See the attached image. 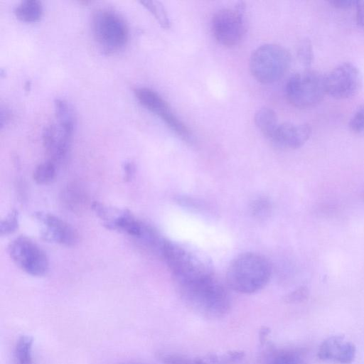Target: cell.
<instances>
[{"label":"cell","mask_w":364,"mask_h":364,"mask_svg":"<svg viewBox=\"0 0 364 364\" xmlns=\"http://www.w3.org/2000/svg\"><path fill=\"white\" fill-rule=\"evenodd\" d=\"M326 95L337 100L352 97L363 85V75L350 62L340 63L324 75Z\"/></svg>","instance_id":"9c48e42d"},{"label":"cell","mask_w":364,"mask_h":364,"mask_svg":"<svg viewBox=\"0 0 364 364\" xmlns=\"http://www.w3.org/2000/svg\"><path fill=\"white\" fill-rule=\"evenodd\" d=\"M75 128L57 122L46 126L43 131V145L50 160L56 165L66 158Z\"/></svg>","instance_id":"8fae6325"},{"label":"cell","mask_w":364,"mask_h":364,"mask_svg":"<svg viewBox=\"0 0 364 364\" xmlns=\"http://www.w3.org/2000/svg\"><path fill=\"white\" fill-rule=\"evenodd\" d=\"M90 25L95 43L105 54L117 52L128 41L127 24L124 18L112 9H96L92 14Z\"/></svg>","instance_id":"277c9868"},{"label":"cell","mask_w":364,"mask_h":364,"mask_svg":"<svg viewBox=\"0 0 364 364\" xmlns=\"http://www.w3.org/2000/svg\"><path fill=\"white\" fill-rule=\"evenodd\" d=\"M91 208L102 221L103 225L109 230L126 233L139 239L144 232L146 225L127 209L111 208L97 201L92 203Z\"/></svg>","instance_id":"30bf717a"},{"label":"cell","mask_w":364,"mask_h":364,"mask_svg":"<svg viewBox=\"0 0 364 364\" xmlns=\"http://www.w3.org/2000/svg\"><path fill=\"white\" fill-rule=\"evenodd\" d=\"M140 3L154 16L164 28H169L171 21L164 5L158 1H142Z\"/></svg>","instance_id":"603a6c76"},{"label":"cell","mask_w":364,"mask_h":364,"mask_svg":"<svg viewBox=\"0 0 364 364\" xmlns=\"http://www.w3.org/2000/svg\"><path fill=\"white\" fill-rule=\"evenodd\" d=\"M272 268L269 261L255 252H245L235 257L226 272L227 285L245 294L255 293L269 282Z\"/></svg>","instance_id":"3957f363"},{"label":"cell","mask_w":364,"mask_h":364,"mask_svg":"<svg viewBox=\"0 0 364 364\" xmlns=\"http://www.w3.org/2000/svg\"><path fill=\"white\" fill-rule=\"evenodd\" d=\"M291 54L283 46L264 44L257 48L250 59V70L259 82L269 84L282 78L291 65Z\"/></svg>","instance_id":"5b68a950"},{"label":"cell","mask_w":364,"mask_h":364,"mask_svg":"<svg viewBox=\"0 0 364 364\" xmlns=\"http://www.w3.org/2000/svg\"><path fill=\"white\" fill-rule=\"evenodd\" d=\"M245 356L242 350H232L223 353H209L206 355L208 364H230L238 362Z\"/></svg>","instance_id":"cb8c5ba5"},{"label":"cell","mask_w":364,"mask_h":364,"mask_svg":"<svg viewBox=\"0 0 364 364\" xmlns=\"http://www.w3.org/2000/svg\"><path fill=\"white\" fill-rule=\"evenodd\" d=\"M245 4L238 2L234 9H222L212 19V31L220 44L232 47L237 45L245 33Z\"/></svg>","instance_id":"52a82bcc"},{"label":"cell","mask_w":364,"mask_h":364,"mask_svg":"<svg viewBox=\"0 0 364 364\" xmlns=\"http://www.w3.org/2000/svg\"><path fill=\"white\" fill-rule=\"evenodd\" d=\"M254 119L262 134L271 139L279 126L275 112L269 107H264L255 112Z\"/></svg>","instance_id":"e0dca14e"},{"label":"cell","mask_w":364,"mask_h":364,"mask_svg":"<svg viewBox=\"0 0 364 364\" xmlns=\"http://www.w3.org/2000/svg\"><path fill=\"white\" fill-rule=\"evenodd\" d=\"M285 94L288 102L296 108L314 107L326 95L324 75L311 70L297 72L287 82Z\"/></svg>","instance_id":"8992f818"},{"label":"cell","mask_w":364,"mask_h":364,"mask_svg":"<svg viewBox=\"0 0 364 364\" xmlns=\"http://www.w3.org/2000/svg\"><path fill=\"white\" fill-rule=\"evenodd\" d=\"M18 227V214L16 210H13L1 221L0 234L1 236L12 234Z\"/></svg>","instance_id":"484cf974"},{"label":"cell","mask_w":364,"mask_h":364,"mask_svg":"<svg viewBox=\"0 0 364 364\" xmlns=\"http://www.w3.org/2000/svg\"><path fill=\"white\" fill-rule=\"evenodd\" d=\"M33 343V338L29 336L24 335L18 338L14 350L15 364H34L32 355Z\"/></svg>","instance_id":"ffe728a7"},{"label":"cell","mask_w":364,"mask_h":364,"mask_svg":"<svg viewBox=\"0 0 364 364\" xmlns=\"http://www.w3.org/2000/svg\"><path fill=\"white\" fill-rule=\"evenodd\" d=\"M56 164L50 160L38 164L33 173L34 181L39 185H47L52 183L56 176Z\"/></svg>","instance_id":"44dd1931"},{"label":"cell","mask_w":364,"mask_h":364,"mask_svg":"<svg viewBox=\"0 0 364 364\" xmlns=\"http://www.w3.org/2000/svg\"><path fill=\"white\" fill-rule=\"evenodd\" d=\"M355 9L356 23L364 30V1H358Z\"/></svg>","instance_id":"4dcf8cb0"},{"label":"cell","mask_w":364,"mask_h":364,"mask_svg":"<svg viewBox=\"0 0 364 364\" xmlns=\"http://www.w3.org/2000/svg\"><path fill=\"white\" fill-rule=\"evenodd\" d=\"M262 364H306L303 356L294 350L269 348Z\"/></svg>","instance_id":"ac0fdd59"},{"label":"cell","mask_w":364,"mask_h":364,"mask_svg":"<svg viewBox=\"0 0 364 364\" xmlns=\"http://www.w3.org/2000/svg\"><path fill=\"white\" fill-rule=\"evenodd\" d=\"M298 55L299 59L304 64L308 65L311 63V49L309 44L306 41L302 42L299 46Z\"/></svg>","instance_id":"f1b7e54d"},{"label":"cell","mask_w":364,"mask_h":364,"mask_svg":"<svg viewBox=\"0 0 364 364\" xmlns=\"http://www.w3.org/2000/svg\"><path fill=\"white\" fill-rule=\"evenodd\" d=\"M134 93L142 106L159 117L167 126L177 117L168 103L156 91L149 87H139L134 88Z\"/></svg>","instance_id":"9a60e30c"},{"label":"cell","mask_w":364,"mask_h":364,"mask_svg":"<svg viewBox=\"0 0 364 364\" xmlns=\"http://www.w3.org/2000/svg\"><path fill=\"white\" fill-rule=\"evenodd\" d=\"M355 347L343 336H332L324 340L318 350V358L323 361L350 364L355 357Z\"/></svg>","instance_id":"4fadbf2b"},{"label":"cell","mask_w":364,"mask_h":364,"mask_svg":"<svg viewBox=\"0 0 364 364\" xmlns=\"http://www.w3.org/2000/svg\"><path fill=\"white\" fill-rule=\"evenodd\" d=\"M8 251L13 262L28 274L41 277L48 270L46 254L28 237L22 235L14 239L9 245Z\"/></svg>","instance_id":"ba28073f"},{"label":"cell","mask_w":364,"mask_h":364,"mask_svg":"<svg viewBox=\"0 0 364 364\" xmlns=\"http://www.w3.org/2000/svg\"><path fill=\"white\" fill-rule=\"evenodd\" d=\"M124 179L126 181H130L135 172V166L132 162L127 161L124 163Z\"/></svg>","instance_id":"1f68e13d"},{"label":"cell","mask_w":364,"mask_h":364,"mask_svg":"<svg viewBox=\"0 0 364 364\" xmlns=\"http://www.w3.org/2000/svg\"><path fill=\"white\" fill-rule=\"evenodd\" d=\"M177 288L185 303L206 318H220L230 311L231 301L229 293L214 274L178 285Z\"/></svg>","instance_id":"6da1fadb"},{"label":"cell","mask_w":364,"mask_h":364,"mask_svg":"<svg viewBox=\"0 0 364 364\" xmlns=\"http://www.w3.org/2000/svg\"><path fill=\"white\" fill-rule=\"evenodd\" d=\"M358 1L355 0H332L328 3L339 9H348L353 7H356Z\"/></svg>","instance_id":"f546056e"},{"label":"cell","mask_w":364,"mask_h":364,"mask_svg":"<svg viewBox=\"0 0 364 364\" xmlns=\"http://www.w3.org/2000/svg\"><path fill=\"white\" fill-rule=\"evenodd\" d=\"M63 198L67 207L75 213L81 212L87 206V196L82 188L75 183L68 186Z\"/></svg>","instance_id":"d6986e66"},{"label":"cell","mask_w":364,"mask_h":364,"mask_svg":"<svg viewBox=\"0 0 364 364\" xmlns=\"http://www.w3.org/2000/svg\"><path fill=\"white\" fill-rule=\"evenodd\" d=\"M349 128L354 134L364 136V105L359 107L351 117Z\"/></svg>","instance_id":"4316f807"},{"label":"cell","mask_w":364,"mask_h":364,"mask_svg":"<svg viewBox=\"0 0 364 364\" xmlns=\"http://www.w3.org/2000/svg\"><path fill=\"white\" fill-rule=\"evenodd\" d=\"M157 358L164 364H208L206 356L192 357L174 353H159Z\"/></svg>","instance_id":"7402d4cb"},{"label":"cell","mask_w":364,"mask_h":364,"mask_svg":"<svg viewBox=\"0 0 364 364\" xmlns=\"http://www.w3.org/2000/svg\"><path fill=\"white\" fill-rule=\"evenodd\" d=\"M250 210L255 218L264 219L269 215L272 211V203L268 198L259 197L251 203Z\"/></svg>","instance_id":"d4e9b609"},{"label":"cell","mask_w":364,"mask_h":364,"mask_svg":"<svg viewBox=\"0 0 364 364\" xmlns=\"http://www.w3.org/2000/svg\"><path fill=\"white\" fill-rule=\"evenodd\" d=\"M311 128L308 124L284 122L279 124L271 140L284 149L301 147L309 139Z\"/></svg>","instance_id":"5bb4252c"},{"label":"cell","mask_w":364,"mask_h":364,"mask_svg":"<svg viewBox=\"0 0 364 364\" xmlns=\"http://www.w3.org/2000/svg\"><path fill=\"white\" fill-rule=\"evenodd\" d=\"M10 119V112L7 109H4V107H1V129H2L3 127L8 123V122Z\"/></svg>","instance_id":"d6a6232c"},{"label":"cell","mask_w":364,"mask_h":364,"mask_svg":"<svg viewBox=\"0 0 364 364\" xmlns=\"http://www.w3.org/2000/svg\"><path fill=\"white\" fill-rule=\"evenodd\" d=\"M42 3L38 0H24L19 2L14 9L15 16L21 21L33 23L38 21L43 16Z\"/></svg>","instance_id":"2e32d148"},{"label":"cell","mask_w":364,"mask_h":364,"mask_svg":"<svg viewBox=\"0 0 364 364\" xmlns=\"http://www.w3.org/2000/svg\"><path fill=\"white\" fill-rule=\"evenodd\" d=\"M308 296V289L305 287H301L287 294L285 301L291 304L300 303L305 301Z\"/></svg>","instance_id":"83f0119b"},{"label":"cell","mask_w":364,"mask_h":364,"mask_svg":"<svg viewBox=\"0 0 364 364\" xmlns=\"http://www.w3.org/2000/svg\"><path fill=\"white\" fill-rule=\"evenodd\" d=\"M161 257L171 271L176 286L214 274L207 256L189 245L165 240Z\"/></svg>","instance_id":"7a4b0ae2"},{"label":"cell","mask_w":364,"mask_h":364,"mask_svg":"<svg viewBox=\"0 0 364 364\" xmlns=\"http://www.w3.org/2000/svg\"><path fill=\"white\" fill-rule=\"evenodd\" d=\"M35 217L41 225V235L43 240L65 246H73L77 242V231L63 219L42 211L36 213Z\"/></svg>","instance_id":"7c38bea8"}]
</instances>
